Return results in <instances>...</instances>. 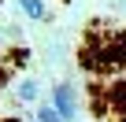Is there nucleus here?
Segmentation results:
<instances>
[{
    "label": "nucleus",
    "mask_w": 126,
    "mask_h": 122,
    "mask_svg": "<svg viewBox=\"0 0 126 122\" xmlns=\"http://www.w3.org/2000/svg\"><path fill=\"white\" fill-rule=\"evenodd\" d=\"M0 122H15V118H0Z\"/></svg>",
    "instance_id": "423d86ee"
},
{
    "label": "nucleus",
    "mask_w": 126,
    "mask_h": 122,
    "mask_svg": "<svg viewBox=\"0 0 126 122\" xmlns=\"http://www.w3.org/2000/svg\"><path fill=\"white\" fill-rule=\"evenodd\" d=\"M122 122H126V115H122Z\"/></svg>",
    "instance_id": "6e6552de"
},
{
    "label": "nucleus",
    "mask_w": 126,
    "mask_h": 122,
    "mask_svg": "<svg viewBox=\"0 0 126 122\" xmlns=\"http://www.w3.org/2000/svg\"><path fill=\"white\" fill-rule=\"evenodd\" d=\"M22 11L30 19H45V4H41V0H22Z\"/></svg>",
    "instance_id": "20e7f679"
},
{
    "label": "nucleus",
    "mask_w": 126,
    "mask_h": 122,
    "mask_svg": "<svg viewBox=\"0 0 126 122\" xmlns=\"http://www.w3.org/2000/svg\"><path fill=\"white\" fill-rule=\"evenodd\" d=\"M108 107H111V111H119V115H126V78H122V81H115V85L108 89Z\"/></svg>",
    "instance_id": "f03ea898"
},
{
    "label": "nucleus",
    "mask_w": 126,
    "mask_h": 122,
    "mask_svg": "<svg viewBox=\"0 0 126 122\" xmlns=\"http://www.w3.org/2000/svg\"><path fill=\"white\" fill-rule=\"evenodd\" d=\"M30 122H37V118H30Z\"/></svg>",
    "instance_id": "0eeeda50"
},
{
    "label": "nucleus",
    "mask_w": 126,
    "mask_h": 122,
    "mask_svg": "<svg viewBox=\"0 0 126 122\" xmlns=\"http://www.w3.org/2000/svg\"><path fill=\"white\" fill-rule=\"evenodd\" d=\"M37 122H63V115H59L56 107H41V111H37Z\"/></svg>",
    "instance_id": "39448f33"
},
{
    "label": "nucleus",
    "mask_w": 126,
    "mask_h": 122,
    "mask_svg": "<svg viewBox=\"0 0 126 122\" xmlns=\"http://www.w3.org/2000/svg\"><path fill=\"white\" fill-rule=\"evenodd\" d=\"M52 107L63 115V122H71L74 111H78V104H74V89H71V85H56V93H52Z\"/></svg>",
    "instance_id": "f257e3e1"
},
{
    "label": "nucleus",
    "mask_w": 126,
    "mask_h": 122,
    "mask_svg": "<svg viewBox=\"0 0 126 122\" xmlns=\"http://www.w3.org/2000/svg\"><path fill=\"white\" fill-rule=\"evenodd\" d=\"M37 93H41V85H37V78H26V81L19 85V93H15V96H19L22 104H30V100H37Z\"/></svg>",
    "instance_id": "7ed1b4c3"
}]
</instances>
